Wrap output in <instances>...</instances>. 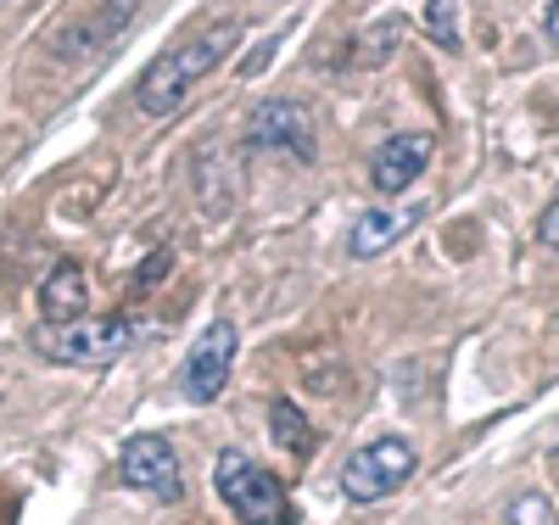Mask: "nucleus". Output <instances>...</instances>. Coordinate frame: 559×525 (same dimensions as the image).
<instances>
[{"mask_svg":"<svg viewBox=\"0 0 559 525\" xmlns=\"http://www.w3.org/2000/svg\"><path fill=\"white\" fill-rule=\"evenodd\" d=\"M236 39H241V23H213V28H197L191 39H179L174 51H163L146 68V79L134 84V107L146 118H174L185 107V95L236 51Z\"/></svg>","mask_w":559,"mask_h":525,"instance_id":"nucleus-1","label":"nucleus"},{"mask_svg":"<svg viewBox=\"0 0 559 525\" xmlns=\"http://www.w3.org/2000/svg\"><path fill=\"white\" fill-rule=\"evenodd\" d=\"M213 487L229 503L241 525H292V498L280 487V475L263 469L258 458H247L241 448H224L213 464Z\"/></svg>","mask_w":559,"mask_h":525,"instance_id":"nucleus-2","label":"nucleus"},{"mask_svg":"<svg viewBox=\"0 0 559 525\" xmlns=\"http://www.w3.org/2000/svg\"><path fill=\"white\" fill-rule=\"evenodd\" d=\"M140 336V324L129 319H68V324H39L34 330V347L39 358H51V363H73V369H102L112 358H123Z\"/></svg>","mask_w":559,"mask_h":525,"instance_id":"nucleus-3","label":"nucleus"},{"mask_svg":"<svg viewBox=\"0 0 559 525\" xmlns=\"http://www.w3.org/2000/svg\"><path fill=\"white\" fill-rule=\"evenodd\" d=\"M419 453L408 437H381V442H364L347 464H342V492L347 503H381L392 498L408 475H414Z\"/></svg>","mask_w":559,"mask_h":525,"instance_id":"nucleus-4","label":"nucleus"},{"mask_svg":"<svg viewBox=\"0 0 559 525\" xmlns=\"http://www.w3.org/2000/svg\"><path fill=\"white\" fill-rule=\"evenodd\" d=\"M247 146L252 152H274V157H297V163H313L319 140H313V118L302 102L292 95H269L247 112Z\"/></svg>","mask_w":559,"mask_h":525,"instance_id":"nucleus-5","label":"nucleus"},{"mask_svg":"<svg viewBox=\"0 0 559 525\" xmlns=\"http://www.w3.org/2000/svg\"><path fill=\"white\" fill-rule=\"evenodd\" d=\"M236 347H241V330L229 319H213L202 330V342L185 358V374H179V392L191 403H218V392L229 386V369H236Z\"/></svg>","mask_w":559,"mask_h":525,"instance_id":"nucleus-6","label":"nucleus"},{"mask_svg":"<svg viewBox=\"0 0 559 525\" xmlns=\"http://www.w3.org/2000/svg\"><path fill=\"white\" fill-rule=\"evenodd\" d=\"M118 475H123V487L134 492H146L157 503H174L185 487H179V453L168 437H152V431H140L123 442V458H118Z\"/></svg>","mask_w":559,"mask_h":525,"instance_id":"nucleus-7","label":"nucleus"},{"mask_svg":"<svg viewBox=\"0 0 559 525\" xmlns=\"http://www.w3.org/2000/svg\"><path fill=\"white\" fill-rule=\"evenodd\" d=\"M431 157H437L431 134H392L376 152V163H369V184H376L381 196H403V190L431 168Z\"/></svg>","mask_w":559,"mask_h":525,"instance_id":"nucleus-8","label":"nucleus"},{"mask_svg":"<svg viewBox=\"0 0 559 525\" xmlns=\"http://www.w3.org/2000/svg\"><path fill=\"white\" fill-rule=\"evenodd\" d=\"M129 17H134V0H102V7L90 12L84 23H68V28H62L57 57H96Z\"/></svg>","mask_w":559,"mask_h":525,"instance_id":"nucleus-9","label":"nucleus"},{"mask_svg":"<svg viewBox=\"0 0 559 525\" xmlns=\"http://www.w3.org/2000/svg\"><path fill=\"white\" fill-rule=\"evenodd\" d=\"M414 218H419V207H369V213H358V224L347 235V252L353 258H381L392 241H403V235L414 229Z\"/></svg>","mask_w":559,"mask_h":525,"instance_id":"nucleus-10","label":"nucleus"},{"mask_svg":"<svg viewBox=\"0 0 559 525\" xmlns=\"http://www.w3.org/2000/svg\"><path fill=\"white\" fill-rule=\"evenodd\" d=\"M84 302H90V285H84V269H79L73 258H62L51 274L39 279V308H45V324H68V319H79V313H84Z\"/></svg>","mask_w":559,"mask_h":525,"instance_id":"nucleus-11","label":"nucleus"},{"mask_svg":"<svg viewBox=\"0 0 559 525\" xmlns=\"http://www.w3.org/2000/svg\"><path fill=\"white\" fill-rule=\"evenodd\" d=\"M269 431H274L280 448L297 453V458L313 453V425H308V414H302L292 397H274V403H269Z\"/></svg>","mask_w":559,"mask_h":525,"instance_id":"nucleus-12","label":"nucleus"},{"mask_svg":"<svg viewBox=\"0 0 559 525\" xmlns=\"http://www.w3.org/2000/svg\"><path fill=\"white\" fill-rule=\"evenodd\" d=\"M459 0H426V34L442 45V51H459V23H453Z\"/></svg>","mask_w":559,"mask_h":525,"instance_id":"nucleus-13","label":"nucleus"},{"mask_svg":"<svg viewBox=\"0 0 559 525\" xmlns=\"http://www.w3.org/2000/svg\"><path fill=\"white\" fill-rule=\"evenodd\" d=\"M503 525H559V514H554V503L543 492H526V498L509 503V520Z\"/></svg>","mask_w":559,"mask_h":525,"instance_id":"nucleus-14","label":"nucleus"},{"mask_svg":"<svg viewBox=\"0 0 559 525\" xmlns=\"http://www.w3.org/2000/svg\"><path fill=\"white\" fill-rule=\"evenodd\" d=\"M168 269H174V258H168V252H152L146 263H140V274H134L129 285H134V291H146V285H152V279H163Z\"/></svg>","mask_w":559,"mask_h":525,"instance_id":"nucleus-15","label":"nucleus"},{"mask_svg":"<svg viewBox=\"0 0 559 525\" xmlns=\"http://www.w3.org/2000/svg\"><path fill=\"white\" fill-rule=\"evenodd\" d=\"M537 241L548 247V252H559V196L543 207V218H537Z\"/></svg>","mask_w":559,"mask_h":525,"instance_id":"nucleus-16","label":"nucleus"},{"mask_svg":"<svg viewBox=\"0 0 559 525\" xmlns=\"http://www.w3.org/2000/svg\"><path fill=\"white\" fill-rule=\"evenodd\" d=\"M543 34H548V45L559 51V0H548V12H543Z\"/></svg>","mask_w":559,"mask_h":525,"instance_id":"nucleus-17","label":"nucleus"}]
</instances>
